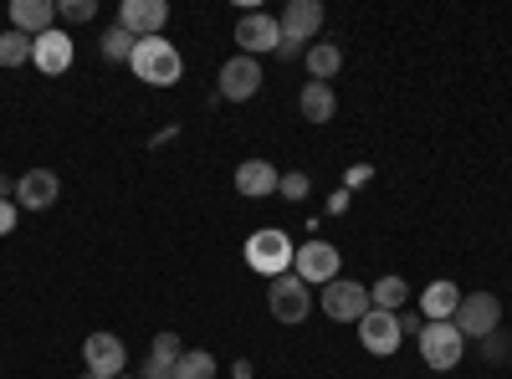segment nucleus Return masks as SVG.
<instances>
[{
    "label": "nucleus",
    "instance_id": "nucleus-3",
    "mask_svg": "<svg viewBox=\"0 0 512 379\" xmlns=\"http://www.w3.org/2000/svg\"><path fill=\"white\" fill-rule=\"evenodd\" d=\"M420 359L431 364L436 374H446V369H456L461 364V349H466V339H461V328L456 323H425L420 333Z\"/></svg>",
    "mask_w": 512,
    "mask_h": 379
},
{
    "label": "nucleus",
    "instance_id": "nucleus-4",
    "mask_svg": "<svg viewBox=\"0 0 512 379\" xmlns=\"http://www.w3.org/2000/svg\"><path fill=\"white\" fill-rule=\"evenodd\" d=\"M267 308H272V318H277V323L297 328V323H303V318L313 313V298H308V282L297 277V272L277 277V282L267 287Z\"/></svg>",
    "mask_w": 512,
    "mask_h": 379
},
{
    "label": "nucleus",
    "instance_id": "nucleus-9",
    "mask_svg": "<svg viewBox=\"0 0 512 379\" xmlns=\"http://www.w3.org/2000/svg\"><path fill=\"white\" fill-rule=\"evenodd\" d=\"M400 339H405V328H400V313H384V308H369L364 318H359V344L369 349V354H395L400 349Z\"/></svg>",
    "mask_w": 512,
    "mask_h": 379
},
{
    "label": "nucleus",
    "instance_id": "nucleus-28",
    "mask_svg": "<svg viewBox=\"0 0 512 379\" xmlns=\"http://www.w3.org/2000/svg\"><path fill=\"white\" fill-rule=\"evenodd\" d=\"M277 190H282L287 200H303V195L313 190V180H308V175H282V185H277Z\"/></svg>",
    "mask_w": 512,
    "mask_h": 379
},
{
    "label": "nucleus",
    "instance_id": "nucleus-33",
    "mask_svg": "<svg viewBox=\"0 0 512 379\" xmlns=\"http://www.w3.org/2000/svg\"><path fill=\"white\" fill-rule=\"evenodd\" d=\"M118 379H139V374H118Z\"/></svg>",
    "mask_w": 512,
    "mask_h": 379
},
{
    "label": "nucleus",
    "instance_id": "nucleus-7",
    "mask_svg": "<svg viewBox=\"0 0 512 379\" xmlns=\"http://www.w3.org/2000/svg\"><path fill=\"white\" fill-rule=\"evenodd\" d=\"M369 308H374V303H369V287H364V282L338 277V282L323 287V313H328L333 323H359Z\"/></svg>",
    "mask_w": 512,
    "mask_h": 379
},
{
    "label": "nucleus",
    "instance_id": "nucleus-18",
    "mask_svg": "<svg viewBox=\"0 0 512 379\" xmlns=\"http://www.w3.org/2000/svg\"><path fill=\"white\" fill-rule=\"evenodd\" d=\"M52 16H57L52 0H11V26H16V31H26V36L52 31Z\"/></svg>",
    "mask_w": 512,
    "mask_h": 379
},
{
    "label": "nucleus",
    "instance_id": "nucleus-29",
    "mask_svg": "<svg viewBox=\"0 0 512 379\" xmlns=\"http://www.w3.org/2000/svg\"><path fill=\"white\" fill-rule=\"evenodd\" d=\"M16 221H21V205L0 200V236H11V231H16Z\"/></svg>",
    "mask_w": 512,
    "mask_h": 379
},
{
    "label": "nucleus",
    "instance_id": "nucleus-2",
    "mask_svg": "<svg viewBox=\"0 0 512 379\" xmlns=\"http://www.w3.org/2000/svg\"><path fill=\"white\" fill-rule=\"evenodd\" d=\"M292 257H297V246H292V236L277 231V226L256 231V236L246 241V267H251V272H262V277H272V282L292 272Z\"/></svg>",
    "mask_w": 512,
    "mask_h": 379
},
{
    "label": "nucleus",
    "instance_id": "nucleus-14",
    "mask_svg": "<svg viewBox=\"0 0 512 379\" xmlns=\"http://www.w3.org/2000/svg\"><path fill=\"white\" fill-rule=\"evenodd\" d=\"M57 195H62V180H57L52 170H26V175L16 180V205H21V210H52Z\"/></svg>",
    "mask_w": 512,
    "mask_h": 379
},
{
    "label": "nucleus",
    "instance_id": "nucleus-11",
    "mask_svg": "<svg viewBox=\"0 0 512 379\" xmlns=\"http://www.w3.org/2000/svg\"><path fill=\"white\" fill-rule=\"evenodd\" d=\"M169 21V6L164 0H123L118 6V26L128 31V36H159V26Z\"/></svg>",
    "mask_w": 512,
    "mask_h": 379
},
{
    "label": "nucleus",
    "instance_id": "nucleus-6",
    "mask_svg": "<svg viewBox=\"0 0 512 379\" xmlns=\"http://www.w3.org/2000/svg\"><path fill=\"white\" fill-rule=\"evenodd\" d=\"M236 47H241V57L277 52V47H282V21L267 16V11H246V16L236 21Z\"/></svg>",
    "mask_w": 512,
    "mask_h": 379
},
{
    "label": "nucleus",
    "instance_id": "nucleus-27",
    "mask_svg": "<svg viewBox=\"0 0 512 379\" xmlns=\"http://www.w3.org/2000/svg\"><path fill=\"white\" fill-rule=\"evenodd\" d=\"M482 354H487V359H492V364H497V359H507V354H512V344H507V333H502V328H497V333H487V339H482Z\"/></svg>",
    "mask_w": 512,
    "mask_h": 379
},
{
    "label": "nucleus",
    "instance_id": "nucleus-16",
    "mask_svg": "<svg viewBox=\"0 0 512 379\" xmlns=\"http://www.w3.org/2000/svg\"><path fill=\"white\" fill-rule=\"evenodd\" d=\"M277 185H282L277 164H267V159H246V164H236V190H241L246 200H262V195H272Z\"/></svg>",
    "mask_w": 512,
    "mask_h": 379
},
{
    "label": "nucleus",
    "instance_id": "nucleus-13",
    "mask_svg": "<svg viewBox=\"0 0 512 379\" xmlns=\"http://www.w3.org/2000/svg\"><path fill=\"white\" fill-rule=\"evenodd\" d=\"M31 62L47 72V77H57V72H67L72 67V36L67 31H41V36H31Z\"/></svg>",
    "mask_w": 512,
    "mask_h": 379
},
{
    "label": "nucleus",
    "instance_id": "nucleus-24",
    "mask_svg": "<svg viewBox=\"0 0 512 379\" xmlns=\"http://www.w3.org/2000/svg\"><path fill=\"white\" fill-rule=\"evenodd\" d=\"M134 41H139V36H128L123 26H108V31H103V57H108V62H128V57H134Z\"/></svg>",
    "mask_w": 512,
    "mask_h": 379
},
{
    "label": "nucleus",
    "instance_id": "nucleus-19",
    "mask_svg": "<svg viewBox=\"0 0 512 379\" xmlns=\"http://www.w3.org/2000/svg\"><path fill=\"white\" fill-rule=\"evenodd\" d=\"M297 113H303L308 123H328V118L338 113V98H333L328 82H308L303 98H297Z\"/></svg>",
    "mask_w": 512,
    "mask_h": 379
},
{
    "label": "nucleus",
    "instance_id": "nucleus-1",
    "mask_svg": "<svg viewBox=\"0 0 512 379\" xmlns=\"http://www.w3.org/2000/svg\"><path fill=\"white\" fill-rule=\"evenodd\" d=\"M128 67H134V77L149 82V88H175L180 72H185V57L175 52V41L144 36V41H134V57H128Z\"/></svg>",
    "mask_w": 512,
    "mask_h": 379
},
{
    "label": "nucleus",
    "instance_id": "nucleus-5",
    "mask_svg": "<svg viewBox=\"0 0 512 379\" xmlns=\"http://www.w3.org/2000/svg\"><path fill=\"white\" fill-rule=\"evenodd\" d=\"M451 323L461 328V339H487V333L502 328V303L492 298V292H466Z\"/></svg>",
    "mask_w": 512,
    "mask_h": 379
},
{
    "label": "nucleus",
    "instance_id": "nucleus-20",
    "mask_svg": "<svg viewBox=\"0 0 512 379\" xmlns=\"http://www.w3.org/2000/svg\"><path fill=\"white\" fill-rule=\"evenodd\" d=\"M405 298H410V282H405V277H395V272H390V277H379V282L369 287V303H374V308H384V313H400V308H405Z\"/></svg>",
    "mask_w": 512,
    "mask_h": 379
},
{
    "label": "nucleus",
    "instance_id": "nucleus-12",
    "mask_svg": "<svg viewBox=\"0 0 512 379\" xmlns=\"http://www.w3.org/2000/svg\"><path fill=\"white\" fill-rule=\"evenodd\" d=\"M256 88H262V62L256 57H231L221 67V98L246 103V98H256Z\"/></svg>",
    "mask_w": 512,
    "mask_h": 379
},
{
    "label": "nucleus",
    "instance_id": "nucleus-30",
    "mask_svg": "<svg viewBox=\"0 0 512 379\" xmlns=\"http://www.w3.org/2000/svg\"><path fill=\"white\" fill-rule=\"evenodd\" d=\"M139 379H175V364H164V359H154L149 354V364H144V374Z\"/></svg>",
    "mask_w": 512,
    "mask_h": 379
},
{
    "label": "nucleus",
    "instance_id": "nucleus-22",
    "mask_svg": "<svg viewBox=\"0 0 512 379\" xmlns=\"http://www.w3.org/2000/svg\"><path fill=\"white\" fill-rule=\"evenodd\" d=\"M21 62H31V36L26 31H0V67H21Z\"/></svg>",
    "mask_w": 512,
    "mask_h": 379
},
{
    "label": "nucleus",
    "instance_id": "nucleus-32",
    "mask_svg": "<svg viewBox=\"0 0 512 379\" xmlns=\"http://www.w3.org/2000/svg\"><path fill=\"white\" fill-rule=\"evenodd\" d=\"M82 379H98V374H93V369H88V374H82Z\"/></svg>",
    "mask_w": 512,
    "mask_h": 379
},
{
    "label": "nucleus",
    "instance_id": "nucleus-15",
    "mask_svg": "<svg viewBox=\"0 0 512 379\" xmlns=\"http://www.w3.org/2000/svg\"><path fill=\"white\" fill-rule=\"evenodd\" d=\"M318 26H323V6H318V0H292V6L282 11V41H292V47L313 41Z\"/></svg>",
    "mask_w": 512,
    "mask_h": 379
},
{
    "label": "nucleus",
    "instance_id": "nucleus-25",
    "mask_svg": "<svg viewBox=\"0 0 512 379\" xmlns=\"http://www.w3.org/2000/svg\"><path fill=\"white\" fill-rule=\"evenodd\" d=\"M57 16L72 21V26H77V21H93V16H98V0H57Z\"/></svg>",
    "mask_w": 512,
    "mask_h": 379
},
{
    "label": "nucleus",
    "instance_id": "nucleus-17",
    "mask_svg": "<svg viewBox=\"0 0 512 379\" xmlns=\"http://www.w3.org/2000/svg\"><path fill=\"white\" fill-rule=\"evenodd\" d=\"M456 308H461V287L456 282H431L420 292V313H425V323H451L456 318Z\"/></svg>",
    "mask_w": 512,
    "mask_h": 379
},
{
    "label": "nucleus",
    "instance_id": "nucleus-26",
    "mask_svg": "<svg viewBox=\"0 0 512 379\" xmlns=\"http://www.w3.org/2000/svg\"><path fill=\"white\" fill-rule=\"evenodd\" d=\"M149 354L164 359V364H180V354H185V349H180V333H169V328L154 333V349H149Z\"/></svg>",
    "mask_w": 512,
    "mask_h": 379
},
{
    "label": "nucleus",
    "instance_id": "nucleus-23",
    "mask_svg": "<svg viewBox=\"0 0 512 379\" xmlns=\"http://www.w3.org/2000/svg\"><path fill=\"white\" fill-rule=\"evenodd\" d=\"M175 379H216V359L205 349H185L180 364H175Z\"/></svg>",
    "mask_w": 512,
    "mask_h": 379
},
{
    "label": "nucleus",
    "instance_id": "nucleus-31",
    "mask_svg": "<svg viewBox=\"0 0 512 379\" xmlns=\"http://www.w3.org/2000/svg\"><path fill=\"white\" fill-rule=\"evenodd\" d=\"M6 195H11V180H6V175H0V200H6Z\"/></svg>",
    "mask_w": 512,
    "mask_h": 379
},
{
    "label": "nucleus",
    "instance_id": "nucleus-10",
    "mask_svg": "<svg viewBox=\"0 0 512 379\" xmlns=\"http://www.w3.org/2000/svg\"><path fill=\"white\" fill-rule=\"evenodd\" d=\"M82 359H88V369H93L98 379H118L123 364H128V349H123L118 333H93V339L82 344Z\"/></svg>",
    "mask_w": 512,
    "mask_h": 379
},
{
    "label": "nucleus",
    "instance_id": "nucleus-8",
    "mask_svg": "<svg viewBox=\"0 0 512 379\" xmlns=\"http://www.w3.org/2000/svg\"><path fill=\"white\" fill-rule=\"evenodd\" d=\"M292 272L303 277L308 287H328V282H338V246H328V241H308V246H297Z\"/></svg>",
    "mask_w": 512,
    "mask_h": 379
},
{
    "label": "nucleus",
    "instance_id": "nucleus-21",
    "mask_svg": "<svg viewBox=\"0 0 512 379\" xmlns=\"http://www.w3.org/2000/svg\"><path fill=\"white\" fill-rule=\"evenodd\" d=\"M338 67H344V47H338V41H318V47H308V72H313V82L338 77Z\"/></svg>",
    "mask_w": 512,
    "mask_h": 379
}]
</instances>
